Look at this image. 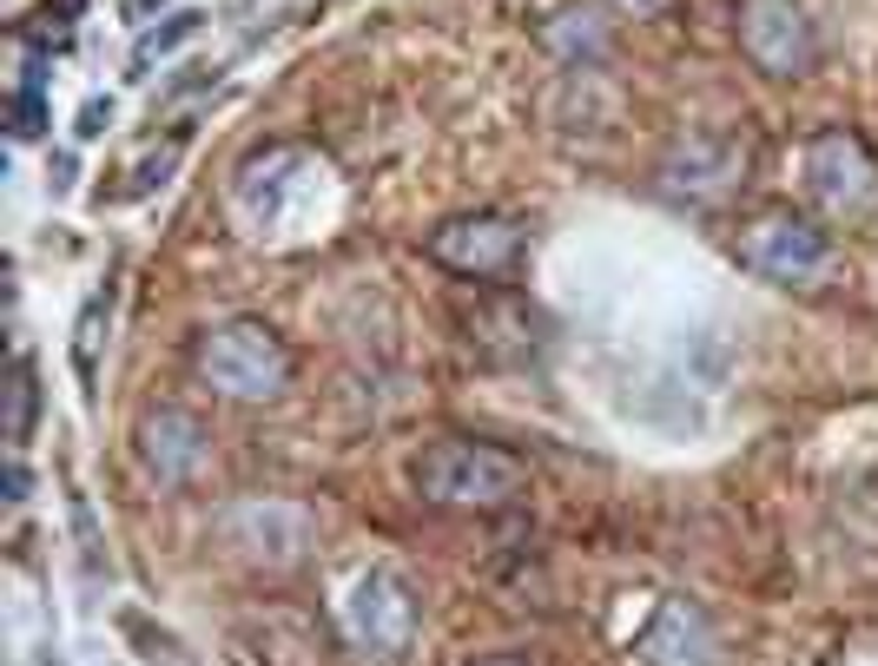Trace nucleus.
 <instances>
[{"instance_id": "nucleus-12", "label": "nucleus", "mask_w": 878, "mask_h": 666, "mask_svg": "<svg viewBox=\"0 0 878 666\" xmlns=\"http://www.w3.org/2000/svg\"><path fill=\"white\" fill-rule=\"evenodd\" d=\"M641 659L648 666H721V633L694 601H661L654 627L641 633Z\"/></svg>"}, {"instance_id": "nucleus-5", "label": "nucleus", "mask_w": 878, "mask_h": 666, "mask_svg": "<svg viewBox=\"0 0 878 666\" xmlns=\"http://www.w3.org/2000/svg\"><path fill=\"white\" fill-rule=\"evenodd\" d=\"M740 265L766 284H786V291H819L839 278V244L806 225V218H760L740 231Z\"/></svg>"}, {"instance_id": "nucleus-22", "label": "nucleus", "mask_w": 878, "mask_h": 666, "mask_svg": "<svg viewBox=\"0 0 878 666\" xmlns=\"http://www.w3.org/2000/svg\"><path fill=\"white\" fill-rule=\"evenodd\" d=\"M145 8H166V0H132V14H145Z\"/></svg>"}, {"instance_id": "nucleus-11", "label": "nucleus", "mask_w": 878, "mask_h": 666, "mask_svg": "<svg viewBox=\"0 0 878 666\" xmlns=\"http://www.w3.org/2000/svg\"><path fill=\"white\" fill-rule=\"evenodd\" d=\"M516 244H522V231L509 218L475 212V218H449V225L430 231V258L462 271V278H489V271H502L516 258Z\"/></svg>"}, {"instance_id": "nucleus-19", "label": "nucleus", "mask_w": 878, "mask_h": 666, "mask_svg": "<svg viewBox=\"0 0 878 666\" xmlns=\"http://www.w3.org/2000/svg\"><path fill=\"white\" fill-rule=\"evenodd\" d=\"M106 126H113V100H87V106H79V126H73V132H79V139H100Z\"/></svg>"}, {"instance_id": "nucleus-23", "label": "nucleus", "mask_w": 878, "mask_h": 666, "mask_svg": "<svg viewBox=\"0 0 878 666\" xmlns=\"http://www.w3.org/2000/svg\"><path fill=\"white\" fill-rule=\"evenodd\" d=\"M483 666H522V659H483Z\"/></svg>"}, {"instance_id": "nucleus-9", "label": "nucleus", "mask_w": 878, "mask_h": 666, "mask_svg": "<svg viewBox=\"0 0 878 666\" xmlns=\"http://www.w3.org/2000/svg\"><path fill=\"white\" fill-rule=\"evenodd\" d=\"M740 172H747V145H734V139H721V132H687V139L667 145V158H661L654 179H661L667 198L713 205V198H727V192L740 185Z\"/></svg>"}, {"instance_id": "nucleus-20", "label": "nucleus", "mask_w": 878, "mask_h": 666, "mask_svg": "<svg viewBox=\"0 0 878 666\" xmlns=\"http://www.w3.org/2000/svg\"><path fill=\"white\" fill-rule=\"evenodd\" d=\"M27 488H34V475H27V462L14 456V462H8V502H27Z\"/></svg>"}, {"instance_id": "nucleus-2", "label": "nucleus", "mask_w": 878, "mask_h": 666, "mask_svg": "<svg viewBox=\"0 0 878 666\" xmlns=\"http://www.w3.org/2000/svg\"><path fill=\"white\" fill-rule=\"evenodd\" d=\"M410 482L423 502H443V509H509L529 488V469L489 443H430Z\"/></svg>"}, {"instance_id": "nucleus-17", "label": "nucleus", "mask_w": 878, "mask_h": 666, "mask_svg": "<svg viewBox=\"0 0 878 666\" xmlns=\"http://www.w3.org/2000/svg\"><path fill=\"white\" fill-rule=\"evenodd\" d=\"M47 132V100H40V87H21L14 93V139H40Z\"/></svg>"}, {"instance_id": "nucleus-18", "label": "nucleus", "mask_w": 878, "mask_h": 666, "mask_svg": "<svg viewBox=\"0 0 878 666\" xmlns=\"http://www.w3.org/2000/svg\"><path fill=\"white\" fill-rule=\"evenodd\" d=\"M173 165H179V139H173L166 152H158V158H145V165H139V179H132V192H152V185H166V172H173Z\"/></svg>"}, {"instance_id": "nucleus-10", "label": "nucleus", "mask_w": 878, "mask_h": 666, "mask_svg": "<svg viewBox=\"0 0 878 666\" xmlns=\"http://www.w3.org/2000/svg\"><path fill=\"white\" fill-rule=\"evenodd\" d=\"M139 456L158 482H199L205 462H212V430L199 423L192 409H152L139 423Z\"/></svg>"}, {"instance_id": "nucleus-16", "label": "nucleus", "mask_w": 878, "mask_h": 666, "mask_svg": "<svg viewBox=\"0 0 878 666\" xmlns=\"http://www.w3.org/2000/svg\"><path fill=\"white\" fill-rule=\"evenodd\" d=\"M27 430H34V363L21 357V363H14V423H8V443L21 449Z\"/></svg>"}, {"instance_id": "nucleus-1", "label": "nucleus", "mask_w": 878, "mask_h": 666, "mask_svg": "<svg viewBox=\"0 0 878 666\" xmlns=\"http://www.w3.org/2000/svg\"><path fill=\"white\" fill-rule=\"evenodd\" d=\"M344 212V185L310 145H271L252 152L231 179V225L245 231V244L265 252H291V244L325 238Z\"/></svg>"}, {"instance_id": "nucleus-21", "label": "nucleus", "mask_w": 878, "mask_h": 666, "mask_svg": "<svg viewBox=\"0 0 878 666\" xmlns=\"http://www.w3.org/2000/svg\"><path fill=\"white\" fill-rule=\"evenodd\" d=\"M621 14H634V21H661L667 14V0H614Z\"/></svg>"}, {"instance_id": "nucleus-8", "label": "nucleus", "mask_w": 878, "mask_h": 666, "mask_svg": "<svg viewBox=\"0 0 878 666\" xmlns=\"http://www.w3.org/2000/svg\"><path fill=\"white\" fill-rule=\"evenodd\" d=\"M344 633H351V646L364 653V659H396L410 646V633H417V601H410V588L396 574H364L357 588H351V601H344Z\"/></svg>"}, {"instance_id": "nucleus-14", "label": "nucleus", "mask_w": 878, "mask_h": 666, "mask_svg": "<svg viewBox=\"0 0 878 666\" xmlns=\"http://www.w3.org/2000/svg\"><path fill=\"white\" fill-rule=\"evenodd\" d=\"M126 633H132V640L145 646V659H152V666H192V659H186V646H179L173 633H158V627H145L139 614H126Z\"/></svg>"}, {"instance_id": "nucleus-13", "label": "nucleus", "mask_w": 878, "mask_h": 666, "mask_svg": "<svg viewBox=\"0 0 878 666\" xmlns=\"http://www.w3.org/2000/svg\"><path fill=\"white\" fill-rule=\"evenodd\" d=\"M548 47H555V53L601 60V53H608V34H601V21L582 8V14H555V21H548Z\"/></svg>"}, {"instance_id": "nucleus-6", "label": "nucleus", "mask_w": 878, "mask_h": 666, "mask_svg": "<svg viewBox=\"0 0 878 666\" xmlns=\"http://www.w3.org/2000/svg\"><path fill=\"white\" fill-rule=\"evenodd\" d=\"M806 198H813L826 218H865V212L878 205V158L865 152L858 132L826 126V132L806 145Z\"/></svg>"}, {"instance_id": "nucleus-7", "label": "nucleus", "mask_w": 878, "mask_h": 666, "mask_svg": "<svg viewBox=\"0 0 878 666\" xmlns=\"http://www.w3.org/2000/svg\"><path fill=\"white\" fill-rule=\"evenodd\" d=\"M740 47L773 79H806L819 60V34L800 0H747L740 8Z\"/></svg>"}, {"instance_id": "nucleus-3", "label": "nucleus", "mask_w": 878, "mask_h": 666, "mask_svg": "<svg viewBox=\"0 0 878 666\" xmlns=\"http://www.w3.org/2000/svg\"><path fill=\"white\" fill-rule=\"evenodd\" d=\"M199 370L231 402H271L291 383V350L278 344V330L238 317V323H218L199 337Z\"/></svg>"}, {"instance_id": "nucleus-15", "label": "nucleus", "mask_w": 878, "mask_h": 666, "mask_svg": "<svg viewBox=\"0 0 878 666\" xmlns=\"http://www.w3.org/2000/svg\"><path fill=\"white\" fill-rule=\"evenodd\" d=\"M199 27H205V14H192V8H186V14H173L166 27H152V34L139 40V60H152V53H173V47H186V40H192Z\"/></svg>"}, {"instance_id": "nucleus-4", "label": "nucleus", "mask_w": 878, "mask_h": 666, "mask_svg": "<svg viewBox=\"0 0 878 666\" xmlns=\"http://www.w3.org/2000/svg\"><path fill=\"white\" fill-rule=\"evenodd\" d=\"M218 541L265 574H284L297 561H310L317 548V515L304 502H284V495H245V502L218 509Z\"/></svg>"}]
</instances>
